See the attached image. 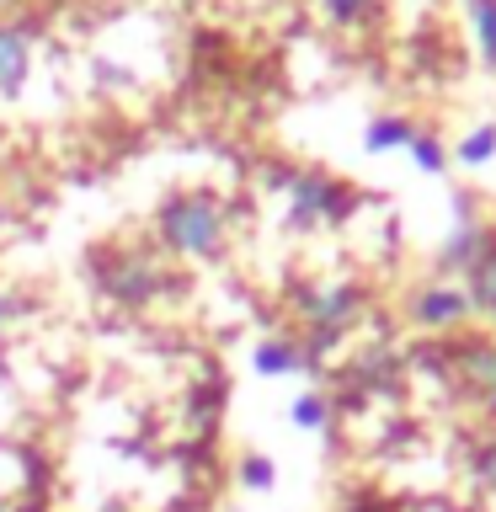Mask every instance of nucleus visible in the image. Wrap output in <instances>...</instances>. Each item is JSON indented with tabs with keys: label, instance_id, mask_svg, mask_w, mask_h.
Returning <instances> with one entry per match:
<instances>
[{
	"label": "nucleus",
	"instance_id": "f257e3e1",
	"mask_svg": "<svg viewBox=\"0 0 496 512\" xmlns=\"http://www.w3.org/2000/svg\"><path fill=\"white\" fill-rule=\"evenodd\" d=\"M160 235H166L171 251H187V256H208L224 240V208L203 192H182V198L166 203L160 214Z\"/></svg>",
	"mask_w": 496,
	"mask_h": 512
},
{
	"label": "nucleus",
	"instance_id": "f03ea898",
	"mask_svg": "<svg viewBox=\"0 0 496 512\" xmlns=\"http://www.w3.org/2000/svg\"><path fill=\"white\" fill-rule=\"evenodd\" d=\"M448 358H454V374L464 390L496 406V342H454Z\"/></svg>",
	"mask_w": 496,
	"mask_h": 512
},
{
	"label": "nucleus",
	"instance_id": "7ed1b4c3",
	"mask_svg": "<svg viewBox=\"0 0 496 512\" xmlns=\"http://www.w3.org/2000/svg\"><path fill=\"white\" fill-rule=\"evenodd\" d=\"M304 320L320 331V336H331V331H342L347 326V315H352V294L347 288H326V294H304Z\"/></svg>",
	"mask_w": 496,
	"mask_h": 512
},
{
	"label": "nucleus",
	"instance_id": "20e7f679",
	"mask_svg": "<svg viewBox=\"0 0 496 512\" xmlns=\"http://www.w3.org/2000/svg\"><path fill=\"white\" fill-rule=\"evenodd\" d=\"M342 203H347V192L326 182V176H304L299 182V219H331V214H342Z\"/></svg>",
	"mask_w": 496,
	"mask_h": 512
},
{
	"label": "nucleus",
	"instance_id": "39448f33",
	"mask_svg": "<svg viewBox=\"0 0 496 512\" xmlns=\"http://www.w3.org/2000/svg\"><path fill=\"white\" fill-rule=\"evenodd\" d=\"M27 80V38L0 27V96H11Z\"/></svg>",
	"mask_w": 496,
	"mask_h": 512
},
{
	"label": "nucleus",
	"instance_id": "423d86ee",
	"mask_svg": "<svg viewBox=\"0 0 496 512\" xmlns=\"http://www.w3.org/2000/svg\"><path fill=\"white\" fill-rule=\"evenodd\" d=\"M464 315H470V304H464V294H448V288H427L416 299V320H427V326H454Z\"/></svg>",
	"mask_w": 496,
	"mask_h": 512
},
{
	"label": "nucleus",
	"instance_id": "0eeeda50",
	"mask_svg": "<svg viewBox=\"0 0 496 512\" xmlns=\"http://www.w3.org/2000/svg\"><path fill=\"white\" fill-rule=\"evenodd\" d=\"M475 304H480V310H496V240H486V246H480L475 251Z\"/></svg>",
	"mask_w": 496,
	"mask_h": 512
},
{
	"label": "nucleus",
	"instance_id": "6e6552de",
	"mask_svg": "<svg viewBox=\"0 0 496 512\" xmlns=\"http://www.w3.org/2000/svg\"><path fill=\"white\" fill-rule=\"evenodd\" d=\"M470 22H475V32H480L486 59L496 64V0H470Z\"/></svg>",
	"mask_w": 496,
	"mask_h": 512
},
{
	"label": "nucleus",
	"instance_id": "1a4fd4ad",
	"mask_svg": "<svg viewBox=\"0 0 496 512\" xmlns=\"http://www.w3.org/2000/svg\"><path fill=\"white\" fill-rule=\"evenodd\" d=\"M256 368L262 374H288V368H299V352H288V342H267L256 352Z\"/></svg>",
	"mask_w": 496,
	"mask_h": 512
},
{
	"label": "nucleus",
	"instance_id": "9d476101",
	"mask_svg": "<svg viewBox=\"0 0 496 512\" xmlns=\"http://www.w3.org/2000/svg\"><path fill=\"white\" fill-rule=\"evenodd\" d=\"M416 134L406 123H374V134H368V150H384V144H411Z\"/></svg>",
	"mask_w": 496,
	"mask_h": 512
},
{
	"label": "nucleus",
	"instance_id": "9b49d317",
	"mask_svg": "<svg viewBox=\"0 0 496 512\" xmlns=\"http://www.w3.org/2000/svg\"><path fill=\"white\" fill-rule=\"evenodd\" d=\"M294 422H299V427H326V400H320V395L294 400Z\"/></svg>",
	"mask_w": 496,
	"mask_h": 512
},
{
	"label": "nucleus",
	"instance_id": "f8f14e48",
	"mask_svg": "<svg viewBox=\"0 0 496 512\" xmlns=\"http://www.w3.org/2000/svg\"><path fill=\"white\" fill-rule=\"evenodd\" d=\"M320 6H326V11L336 16V22H358V16H363L368 6H374V0H320Z\"/></svg>",
	"mask_w": 496,
	"mask_h": 512
},
{
	"label": "nucleus",
	"instance_id": "ddd939ff",
	"mask_svg": "<svg viewBox=\"0 0 496 512\" xmlns=\"http://www.w3.org/2000/svg\"><path fill=\"white\" fill-rule=\"evenodd\" d=\"M475 475H480V486H486L496 496V443L480 448V459H475Z\"/></svg>",
	"mask_w": 496,
	"mask_h": 512
},
{
	"label": "nucleus",
	"instance_id": "4468645a",
	"mask_svg": "<svg viewBox=\"0 0 496 512\" xmlns=\"http://www.w3.org/2000/svg\"><path fill=\"white\" fill-rule=\"evenodd\" d=\"M411 150H416V160H422V166H432V171L443 166V155H438V144H432V139H411Z\"/></svg>",
	"mask_w": 496,
	"mask_h": 512
},
{
	"label": "nucleus",
	"instance_id": "2eb2a0df",
	"mask_svg": "<svg viewBox=\"0 0 496 512\" xmlns=\"http://www.w3.org/2000/svg\"><path fill=\"white\" fill-rule=\"evenodd\" d=\"M246 486H272V464L267 459H251L246 464Z\"/></svg>",
	"mask_w": 496,
	"mask_h": 512
},
{
	"label": "nucleus",
	"instance_id": "dca6fc26",
	"mask_svg": "<svg viewBox=\"0 0 496 512\" xmlns=\"http://www.w3.org/2000/svg\"><path fill=\"white\" fill-rule=\"evenodd\" d=\"M491 144H496L491 134H480V139H464V160H486V155H491Z\"/></svg>",
	"mask_w": 496,
	"mask_h": 512
},
{
	"label": "nucleus",
	"instance_id": "f3484780",
	"mask_svg": "<svg viewBox=\"0 0 496 512\" xmlns=\"http://www.w3.org/2000/svg\"><path fill=\"white\" fill-rule=\"evenodd\" d=\"M342 512H390V507H384V502H374V496H358V502H347Z\"/></svg>",
	"mask_w": 496,
	"mask_h": 512
},
{
	"label": "nucleus",
	"instance_id": "a211bd4d",
	"mask_svg": "<svg viewBox=\"0 0 496 512\" xmlns=\"http://www.w3.org/2000/svg\"><path fill=\"white\" fill-rule=\"evenodd\" d=\"M0 512H16V507H11V502H6V496H0Z\"/></svg>",
	"mask_w": 496,
	"mask_h": 512
}]
</instances>
